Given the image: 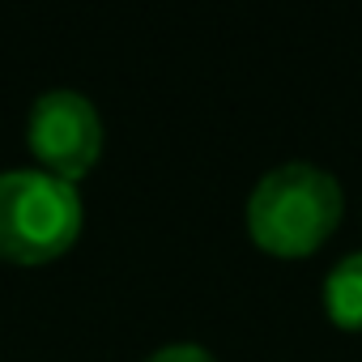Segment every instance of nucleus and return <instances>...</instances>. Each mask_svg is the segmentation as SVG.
Listing matches in <instances>:
<instances>
[{
  "label": "nucleus",
  "instance_id": "nucleus-1",
  "mask_svg": "<svg viewBox=\"0 0 362 362\" xmlns=\"http://www.w3.org/2000/svg\"><path fill=\"white\" fill-rule=\"evenodd\" d=\"M341 179L315 162L269 166L247 197V235L273 256H311L341 222Z\"/></svg>",
  "mask_w": 362,
  "mask_h": 362
},
{
  "label": "nucleus",
  "instance_id": "nucleus-2",
  "mask_svg": "<svg viewBox=\"0 0 362 362\" xmlns=\"http://www.w3.org/2000/svg\"><path fill=\"white\" fill-rule=\"evenodd\" d=\"M81 222L77 184L47 175L43 166L0 170V260L47 264L77 243Z\"/></svg>",
  "mask_w": 362,
  "mask_h": 362
},
{
  "label": "nucleus",
  "instance_id": "nucleus-3",
  "mask_svg": "<svg viewBox=\"0 0 362 362\" xmlns=\"http://www.w3.org/2000/svg\"><path fill=\"white\" fill-rule=\"evenodd\" d=\"M26 141L39 158V166L56 179H77L86 170H94V162L103 158V115L98 107L90 103V94L81 90H43L35 103H30V115H26Z\"/></svg>",
  "mask_w": 362,
  "mask_h": 362
},
{
  "label": "nucleus",
  "instance_id": "nucleus-4",
  "mask_svg": "<svg viewBox=\"0 0 362 362\" xmlns=\"http://www.w3.org/2000/svg\"><path fill=\"white\" fill-rule=\"evenodd\" d=\"M324 311L337 328L362 332V252L341 256L324 277Z\"/></svg>",
  "mask_w": 362,
  "mask_h": 362
},
{
  "label": "nucleus",
  "instance_id": "nucleus-5",
  "mask_svg": "<svg viewBox=\"0 0 362 362\" xmlns=\"http://www.w3.org/2000/svg\"><path fill=\"white\" fill-rule=\"evenodd\" d=\"M145 362H218L205 345H197V341H175V345H162V349H153Z\"/></svg>",
  "mask_w": 362,
  "mask_h": 362
}]
</instances>
